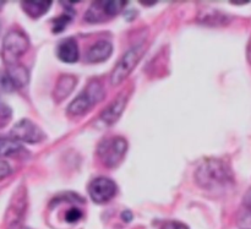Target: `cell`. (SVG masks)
Returning <instances> with one entry per match:
<instances>
[{
	"mask_svg": "<svg viewBox=\"0 0 251 229\" xmlns=\"http://www.w3.org/2000/svg\"><path fill=\"white\" fill-rule=\"evenodd\" d=\"M127 150V142L123 137H114L103 141L98 147V154L103 163L108 167H115L120 163Z\"/></svg>",
	"mask_w": 251,
	"mask_h": 229,
	"instance_id": "277c9868",
	"label": "cell"
},
{
	"mask_svg": "<svg viewBox=\"0 0 251 229\" xmlns=\"http://www.w3.org/2000/svg\"><path fill=\"white\" fill-rule=\"evenodd\" d=\"M238 226L240 229H251V195H248L247 200L238 216Z\"/></svg>",
	"mask_w": 251,
	"mask_h": 229,
	"instance_id": "4fadbf2b",
	"label": "cell"
},
{
	"mask_svg": "<svg viewBox=\"0 0 251 229\" xmlns=\"http://www.w3.org/2000/svg\"><path fill=\"white\" fill-rule=\"evenodd\" d=\"M91 199L97 204H103L114 198L117 193V185L108 178H98L90 184L88 188Z\"/></svg>",
	"mask_w": 251,
	"mask_h": 229,
	"instance_id": "8992f818",
	"label": "cell"
},
{
	"mask_svg": "<svg viewBox=\"0 0 251 229\" xmlns=\"http://www.w3.org/2000/svg\"><path fill=\"white\" fill-rule=\"evenodd\" d=\"M58 58L65 63H75L78 59V48L75 39L68 38L58 46Z\"/></svg>",
	"mask_w": 251,
	"mask_h": 229,
	"instance_id": "9c48e42d",
	"label": "cell"
},
{
	"mask_svg": "<svg viewBox=\"0 0 251 229\" xmlns=\"http://www.w3.org/2000/svg\"><path fill=\"white\" fill-rule=\"evenodd\" d=\"M10 173H11V168H10L9 163H6L4 161H0V180L6 178Z\"/></svg>",
	"mask_w": 251,
	"mask_h": 229,
	"instance_id": "ac0fdd59",
	"label": "cell"
},
{
	"mask_svg": "<svg viewBox=\"0 0 251 229\" xmlns=\"http://www.w3.org/2000/svg\"><path fill=\"white\" fill-rule=\"evenodd\" d=\"M10 115H11V109L0 98V118H9Z\"/></svg>",
	"mask_w": 251,
	"mask_h": 229,
	"instance_id": "d6986e66",
	"label": "cell"
},
{
	"mask_svg": "<svg viewBox=\"0 0 251 229\" xmlns=\"http://www.w3.org/2000/svg\"><path fill=\"white\" fill-rule=\"evenodd\" d=\"M110 54H112V44L107 41H100L91 47L86 58L90 63H100L109 58Z\"/></svg>",
	"mask_w": 251,
	"mask_h": 229,
	"instance_id": "ba28073f",
	"label": "cell"
},
{
	"mask_svg": "<svg viewBox=\"0 0 251 229\" xmlns=\"http://www.w3.org/2000/svg\"><path fill=\"white\" fill-rule=\"evenodd\" d=\"M103 97H104V92H103L102 86L97 81H92L88 85V87L85 91H82L81 95L70 103L68 112L71 115L82 114L88 108L92 107L95 103L102 101Z\"/></svg>",
	"mask_w": 251,
	"mask_h": 229,
	"instance_id": "3957f363",
	"label": "cell"
},
{
	"mask_svg": "<svg viewBox=\"0 0 251 229\" xmlns=\"http://www.w3.org/2000/svg\"><path fill=\"white\" fill-rule=\"evenodd\" d=\"M1 5H4V2H2V1H0V6H1Z\"/></svg>",
	"mask_w": 251,
	"mask_h": 229,
	"instance_id": "7402d4cb",
	"label": "cell"
},
{
	"mask_svg": "<svg viewBox=\"0 0 251 229\" xmlns=\"http://www.w3.org/2000/svg\"><path fill=\"white\" fill-rule=\"evenodd\" d=\"M76 85V78L74 76H63V77L59 80L58 85L55 88V96L59 100H63L65 98L69 93L73 91V88Z\"/></svg>",
	"mask_w": 251,
	"mask_h": 229,
	"instance_id": "7c38bea8",
	"label": "cell"
},
{
	"mask_svg": "<svg viewBox=\"0 0 251 229\" xmlns=\"http://www.w3.org/2000/svg\"><path fill=\"white\" fill-rule=\"evenodd\" d=\"M81 217H82V212H81L78 208L73 207V208H70L68 212H66L65 221L69 223H75V222H77V221H80Z\"/></svg>",
	"mask_w": 251,
	"mask_h": 229,
	"instance_id": "e0dca14e",
	"label": "cell"
},
{
	"mask_svg": "<svg viewBox=\"0 0 251 229\" xmlns=\"http://www.w3.org/2000/svg\"><path fill=\"white\" fill-rule=\"evenodd\" d=\"M125 103H126V98H125L124 96H120L118 100H115L114 102H113L112 104H110L104 112H103V114L100 115L103 122L108 125L117 122L118 118L120 117V114H122L123 110H124Z\"/></svg>",
	"mask_w": 251,
	"mask_h": 229,
	"instance_id": "30bf717a",
	"label": "cell"
},
{
	"mask_svg": "<svg viewBox=\"0 0 251 229\" xmlns=\"http://www.w3.org/2000/svg\"><path fill=\"white\" fill-rule=\"evenodd\" d=\"M71 21V16L70 15L65 14V15H61L59 19H56L55 21H54V32H61L64 31V28H65L66 25L69 24V22Z\"/></svg>",
	"mask_w": 251,
	"mask_h": 229,
	"instance_id": "2e32d148",
	"label": "cell"
},
{
	"mask_svg": "<svg viewBox=\"0 0 251 229\" xmlns=\"http://www.w3.org/2000/svg\"><path fill=\"white\" fill-rule=\"evenodd\" d=\"M142 53H144V46L134 47L127 53H125V55L120 59L119 63L117 64L115 69L113 70L112 76H110V82H112L113 86L120 85L129 76L134 66L136 65L137 61L141 58Z\"/></svg>",
	"mask_w": 251,
	"mask_h": 229,
	"instance_id": "5b68a950",
	"label": "cell"
},
{
	"mask_svg": "<svg viewBox=\"0 0 251 229\" xmlns=\"http://www.w3.org/2000/svg\"><path fill=\"white\" fill-rule=\"evenodd\" d=\"M131 218H132V216L129 211H125V212H123V220L126 221V222H130V221H131Z\"/></svg>",
	"mask_w": 251,
	"mask_h": 229,
	"instance_id": "44dd1931",
	"label": "cell"
},
{
	"mask_svg": "<svg viewBox=\"0 0 251 229\" xmlns=\"http://www.w3.org/2000/svg\"><path fill=\"white\" fill-rule=\"evenodd\" d=\"M51 5L50 1H24L22 6H24L25 11L31 17H39L43 14L48 11L49 6Z\"/></svg>",
	"mask_w": 251,
	"mask_h": 229,
	"instance_id": "8fae6325",
	"label": "cell"
},
{
	"mask_svg": "<svg viewBox=\"0 0 251 229\" xmlns=\"http://www.w3.org/2000/svg\"><path fill=\"white\" fill-rule=\"evenodd\" d=\"M161 229H189L185 225L179 222H169L167 225H164Z\"/></svg>",
	"mask_w": 251,
	"mask_h": 229,
	"instance_id": "ffe728a7",
	"label": "cell"
},
{
	"mask_svg": "<svg viewBox=\"0 0 251 229\" xmlns=\"http://www.w3.org/2000/svg\"><path fill=\"white\" fill-rule=\"evenodd\" d=\"M28 48V39L21 31H11L2 43V58L7 66L15 65L20 56Z\"/></svg>",
	"mask_w": 251,
	"mask_h": 229,
	"instance_id": "7a4b0ae2",
	"label": "cell"
},
{
	"mask_svg": "<svg viewBox=\"0 0 251 229\" xmlns=\"http://www.w3.org/2000/svg\"><path fill=\"white\" fill-rule=\"evenodd\" d=\"M229 179L227 167L217 159L206 161L196 172V180L202 188H215L223 185Z\"/></svg>",
	"mask_w": 251,
	"mask_h": 229,
	"instance_id": "6da1fadb",
	"label": "cell"
},
{
	"mask_svg": "<svg viewBox=\"0 0 251 229\" xmlns=\"http://www.w3.org/2000/svg\"><path fill=\"white\" fill-rule=\"evenodd\" d=\"M11 135L17 141L20 140V141L28 142V144H36L44 139V134L41 131V129L27 119L17 123L14 129L11 130Z\"/></svg>",
	"mask_w": 251,
	"mask_h": 229,
	"instance_id": "52a82bcc",
	"label": "cell"
},
{
	"mask_svg": "<svg viewBox=\"0 0 251 229\" xmlns=\"http://www.w3.org/2000/svg\"><path fill=\"white\" fill-rule=\"evenodd\" d=\"M125 5H126L125 1H100V6H102L104 15L110 17L119 14Z\"/></svg>",
	"mask_w": 251,
	"mask_h": 229,
	"instance_id": "9a60e30c",
	"label": "cell"
},
{
	"mask_svg": "<svg viewBox=\"0 0 251 229\" xmlns=\"http://www.w3.org/2000/svg\"><path fill=\"white\" fill-rule=\"evenodd\" d=\"M21 149V145L14 137H1L0 139V156H10Z\"/></svg>",
	"mask_w": 251,
	"mask_h": 229,
	"instance_id": "5bb4252c",
	"label": "cell"
}]
</instances>
